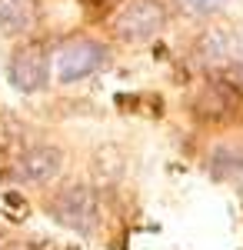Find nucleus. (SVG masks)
<instances>
[{"mask_svg":"<svg viewBox=\"0 0 243 250\" xmlns=\"http://www.w3.org/2000/svg\"><path fill=\"white\" fill-rule=\"evenodd\" d=\"M193 117L213 127L243 124V83L226 74H213L193 97Z\"/></svg>","mask_w":243,"mask_h":250,"instance_id":"nucleus-1","label":"nucleus"},{"mask_svg":"<svg viewBox=\"0 0 243 250\" xmlns=\"http://www.w3.org/2000/svg\"><path fill=\"white\" fill-rule=\"evenodd\" d=\"M47 213L74 233H94L100 224V197L87 184H70L47 200Z\"/></svg>","mask_w":243,"mask_h":250,"instance_id":"nucleus-2","label":"nucleus"},{"mask_svg":"<svg viewBox=\"0 0 243 250\" xmlns=\"http://www.w3.org/2000/svg\"><path fill=\"white\" fill-rule=\"evenodd\" d=\"M167 23V3L163 0H127L110 20V30L123 43H147Z\"/></svg>","mask_w":243,"mask_h":250,"instance_id":"nucleus-3","label":"nucleus"},{"mask_svg":"<svg viewBox=\"0 0 243 250\" xmlns=\"http://www.w3.org/2000/svg\"><path fill=\"white\" fill-rule=\"evenodd\" d=\"M110 50L94 37H70L67 43L57 47V54L50 57V63L57 67V80L60 83H77L87 80L90 74H97L100 67H107Z\"/></svg>","mask_w":243,"mask_h":250,"instance_id":"nucleus-4","label":"nucleus"},{"mask_svg":"<svg viewBox=\"0 0 243 250\" xmlns=\"http://www.w3.org/2000/svg\"><path fill=\"white\" fill-rule=\"evenodd\" d=\"M7 80L23 90V94H37L50 80V47L43 40H27L7 60Z\"/></svg>","mask_w":243,"mask_h":250,"instance_id":"nucleus-5","label":"nucleus"},{"mask_svg":"<svg viewBox=\"0 0 243 250\" xmlns=\"http://www.w3.org/2000/svg\"><path fill=\"white\" fill-rule=\"evenodd\" d=\"M63 170V150L54 144H34L14 157V173L23 184H50Z\"/></svg>","mask_w":243,"mask_h":250,"instance_id":"nucleus-6","label":"nucleus"},{"mask_svg":"<svg viewBox=\"0 0 243 250\" xmlns=\"http://www.w3.org/2000/svg\"><path fill=\"white\" fill-rule=\"evenodd\" d=\"M40 23V3L37 0H0V30L7 37L30 34Z\"/></svg>","mask_w":243,"mask_h":250,"instance_id":"nucleus-7","label":"nucleus"},{"mask_svg":"<svg viewBox=\"0 0 243 250\" xmlns=\"http://www.w3.org/2000/svg\"><path fill=\"white\" fill-rule=\"evenodd\" d=\"M243 170V144H220L210 150V173L213 177H230Z\"/></svg>","mask_w":243,"mask_h":250,"instance_id":"nucleus-8","label":"nucleus"},{"mask_svg":"<svg viewBox=\"0 0 243 250\" xmlns=\"http://www.w3.org/2000/svg\"><path fill=\"white\" fill-rule=\"evenodd\" d=\"M187 14H197V17H206V14H213V10H220L226 0H177Z\"/></svg>","mask_w":243,"mask_h":250,"instance_id":"nucleus-9","label":"nucleus"},{"mask_svg":"<svg viewBox=\"0 0 243 250\" xmlns=\"http://www.w3.org/2000/svg\"><path fill=\"white\" fill-rule=\"evenodd\" d=\"M83 3H107V0H83Z\"/></svg>","mask_w":243,"mask_h":250,"instance_id":"nucleus-10","label":"nucleus"}]
</instances>
